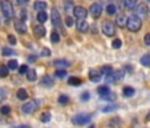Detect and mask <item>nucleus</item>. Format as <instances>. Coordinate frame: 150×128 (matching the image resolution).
Segmentation results:
<instances>
[{
  "instance_id": "1",
  "label": "nucleus",
  "mask_w": 150,
  "mask_h": 128,
  "mask_svg": "<svg viewBox=\"0 0 150 128\" xmlns=\"http://www.w3.org/2000/svg\"><path fill=\"white\" fill-rule=\"evenodd\" d=\"M141 26H142V21H141V19H139L138 16L133 15V16L127 17L126 27L129 28V31H132V32H137V31H139Z\"/></svg>"
},
{
  "instance_id": "2",
  "label": "nucleus",
  "mask_w": 150,
  "mask_h": 128,
  "mask_svg": "<svg viewBox=\"0 0 150 128\" xmlns=\"http://www.w3.org/2000/svg\"><path fill=\"white\" fill-rule=\"evenodd\" d=\"M1 11H3V15L6 16V19H11L13 16V6L9 0H3L1 1Z\"/></svg>"
},
{
  "instance_id": "3",
  "label": "nucleus",
  "mask_w": 150,
  "mask_h": 128,
  "mask_svg": "<svg viewBox=\"0 0 150 128\" xmlns=\"http://www.w3.org/2000/svg\"><path fill=\"white\" fill-rule=\"evenodd\" d=\"M91 117H92V115H89V114H77L76 116H73L72 123L76 125H84L91 120Z\"/></svg>"
},
{
  "instance_id": "4",
  "label": "nucleus",
  "mask_w": 150,
  "mask_h": 128,
  "mask_svg": "<svg viewBox=\"0 0 150 128\" xmlns=\"http://www.w3.org/2000/svg\"><path fill=\"white\" fill-rule=\"evenodd\" d=\"M101 28H102V32H104L106 36H113V35L116 34V27H114V24L112 23V21H109V20H105L104 23H102Z\"/></svg>"
},
{
  "instance_id": "5",
  "label": "nucleus",
  "mask_w": 150,
  "mask_h": 128,
  "mask_svg": "<svg viewBox=\"0 0 150 128\" xmlns=\"http://www.w3.org/2000/svg\"><path fill=\"white\" fill-rule=\"evenodd\" d=\"M37 105H39V102H36V100H31V102H27L25 104H23L21 111H23L24 114H33V112L37 109Z\"/></svg>"
},
{
  "instance_id": "6",
  "label": "nucleus",
  "mask_w": 150,
  "mask_h": 128,
  "mask_svg": "<svg viewBox=\"0 0 150 128\" xmlns=\"http://www.w3.org/2000/svg\"><path fill=\"white\" fill-rule=\"evenodd\" d=\"M89 14L92 15V17L93 19H98L100 16H101L102 14V4L101 3H93L91 6V8H89Z\"/></svg>"
},
{
  "instance_id": "7",
  "label": "nucleus",
  "mask_w": 150,
  "mask_h": 128,
  "mask_svg": "<svg viewBox=\"0 0 150 128\" xmlns=\"http://www.w3.org/2000/svg\"><path fill=\"white\" fill-rule=\"evenodd\" d=\"M51 19H52V23H53V26L56 27V28H61V27H62L61 16H60L59 11H57L56 8L52 9V12H51Z\"/></svg>"
},
{
  "instance_id": "8",
  "label": "nucleus",
  "mask_w": 150,
  "mask_h": 128,
  "mask_svg": "<svg viewBox=\"0 0 150 128\" xmlns=\"http://www.w3.org/2000/svg\"><path fill=\"white\" fill-rule=\"evenodd\" d=\"M73 14H74V16L77 17V19H85L86 17V15H88V11L84 8V7H73Z\"/></svg>"
},
{
  "instance_id": "9",
  "label": "nucleus",
  "mask_w": 150,
  "mask_h": 128,
  "mask_svg": "<svg viewBox=\"0 0 150 128\" xmlns=\"http://www.w3.org/2000/svg\"><path fill=\"white\" fill-rule=\"evenodd\" d=\"M89 79L92 80L93 83H98L100 80L102 79V74H101V71L100 69H91L89 71Z\"/></svg>"
},
{
  "instance_id": "10",
  "label": "nucleus",
  "mask_w": 150,
  "mask_h": 128,
  "mask_svg": "<svg viewBox=\"0 0 150 128\" xmlns=\"http://www.w3.org/2000/svg\"><path fill=\"white\" fill-rule=\"evenodd\" d=\"M76 28L79 29L80 32H86L89 28V24L85 19H79V21L76 23Z\"/></svg>"
},
{
  "instance_id": "11",
  "label": "nucleus",
  "mask_w": 150,
  "mask_h": 128,
  "mask_svg": "<svg viewBox=\"0 0 150 128\" xmlns=\"http://www.w3.org/2000/svg\"><path fill=\"white\" fill-rule=\"evenodd\" d=\"M147 14V7L145 6L144 3L138 4V6L136 7V16H145V15Z\"/></svg>"
},
{
  "instance_id": "12",
  "label": "nucleus",
  "mask_w": 150,
  "mask_h": 128,
  "mask_svg": "<svg viewBox=\"0 0 150 128\" xmlns=\"http://www.w3.org/2000/svg\"><path fill=\"white\" fill-rule=\"evenodd\" d=\"M15 29H16L17 32H20V34H25L27 26L24 24V21H21V20H16V21H15Z\"/></svg>"
},
{
  "instance_id": "13",
  "label": "nucleus",
  "mask_w": 150,
  "mask_h": 128,
  "mask_svg": "<svg viewBox=\"0 0 150 128\" xmlns=\"http://www.w3.org/2000/svg\"><path fill=\"white\" fill-rule=\"evenodd\" d=\"M33 34L37 37H42L45 36V27L44 26H35L33 27Z\"/></svg>"
},
{
  "instance_id": "14",
  "label": "nucleus",
  "mask_w": 150,
  "mask_h": 128,
  "mask_svg": "<svg viewBox=\"0 0 150 128\" xmlns=\"http://www.w3.org/2000/svg\"><path fill=\"white\" fill-rule=\"evenodd\" d=\"M33 8L36 9V11H39V12L45 11V8H47V3H45V1H41V0H39V1H35Z\"/></svg>"
},
{
  "instance_id": "15",
  "label": "nucleus",
  "mask_w": 150,
  "mask_h": 128,
  "mask_svg": "<svg viewBox=\"0 0 150 128\" xmlns=\"http://www.w3.org/2000/svg\"><path fill=\"white\" fill-rule=\"evenodd\" d=\"M16 96H17V99L19 100H27L28 99V92H27V89L20 88V89H17Z\"/></svg>"
},
{
  "instance_id": "16",
  "label": "nucleus",
  "mask_w": 150,
  "mask_h": 128,
  "mask_svg": "<svg viewBox=\"0 0 150 128\" xmlns=\"http://www.w3.org/2000/svg\"><path fill=\"white\" fill-rule=\"evenodd\" d=\"M81 79L80 77H76V76H71L68 79V84L69 85H73V87H79V85H81Z\"/></svg>"
},
{
  "instance_id": "17",
  "label": "nucleus",
  "mask_w": 150,
  "mask_h": 128,
  "mask_svg": "<svg viewBox=\"0 0 150 128\" xmlns=\"http://www.w3.org/2000/svg\"><path fill=\"white\" fill-rule=\"evenodd\" d=\"M122 94H124L125 97H132L136 94V89H134L133 87H125V88L122 89Z\"/></svg>"
},
{
  "instance_id": "18",
  "label": "nucleus",
  "mask_w": 150,
  "mask_h": 128,
  "mask_svg": "<svg viewBox=\"0 0 150 128\" xmlns=\"http://www.w3.org/2000/svg\"><path fill=\"white\" fill-rule=\"evenodd\" d=\"M41 85H44V87H52L53 85V79L51 76H42Z\"/></svg>"
},
{
  "instance_id": "19",
  "label": "nucleus",
  "mask_w": 150,
  "mask_h": 128,
  "mask_svg": "<svg viewBox=\"0 0 150 128\" xmlns=\"http://www.w3.org/2000/svg\"><path fill=\"white\" fill-rule=\"evenodd\" d=\"M27 80L28 82H35V80L37 79V74L35 69H28V72H27Z\"/></svg>"
},
{
  "instance_id": "20",
  "label": "nucleus",
  "mask_w": 150,
  "mask_h": 128,
  "mask_svg": "<svg viewBox=\"0 0 150 128\" xmlns=\"http://www.w3.org/2000/svg\"><path fill=\"white\" fill-rule=\"evenodd\" d=\"M117 26L118 27H126V21H127V17L125 16V15H120L118 17H117Z\"/></svg>"
},
{
  "instance_id": "21",
  "label": "nucleus",
  "mask_w": 150,
  "mask_h": 128,
  "mask_svg": "<svg viewBox=\"0 0 150 128\" xmlns=\"http://www.w3.org/2000/svg\"><path fill=\"white\" fill-rule=\"evenodd\" d=\"M141 64L144 67L150 68V54H146V55H144V56L141 57Z\"/></svg>"
},
{
  "instance_id": "22",
  "label": "nucleus",
  "mask_w": 150,
  "mask_h": 128,
  "mask_svg": "<svg viewBox=\"0 0 150 128\" xmlns=\"http://www.w3.org/2000/svg\"><path fill=\"white\" fill-rule=\"evenodd\" d=\"M53 64L56 67H62V68H65V67L69 66V61H67V60H64V59H57L53 61Z\"/></svg>"
},
{
  "instance_id": "23",
  "label": "nucleus",
  "mask_w": 150,
  "mask_h": 128,
  "mask_svg": "<svg viewBox=\"0 0 150 128\" xmlns=\"http://www.w3.org/2000/svg\"><path fill=\"white\" fill-rule=\"evenodd\" d=\"M47 19H48V15H47L45 11H41V12H39V14H37V20H39V23H41V24L45 23Z\"/></svg>"
},
{
  "instance_id": "24",
  "label": "nucleus",
  "mask_w": 150,
  "mask_h": 128,
  "mask_svg": "<svg viewBox=\"0 0 150 128\" xmlns=\"http://www.w3.org/2000/svg\"><path fill=\"white\" fill-rule=\"evenodd\" d=\"M7 68L9 69V71H15V69L19 68V63H17V60H9L8 61V66H7Z\"/></svg>"
},
{
  "instance_id": "25",
  "label": "nucleus",
  "mask_w": 150,
  "mask_h": 128,
  "mask_svg": "<svg viewBox=\"0 0 150 128\" xmlns=\"http://www.w3.org/2000/svg\"><path fill=\"white\" fill-rule=\"evenodd\" d=\"M97 92H98L101 96H104V95L109 94V87H108V85H101V87H98V88H97Z\"/></svg>"
},
{
  "instance_id": "26",
  "label": "nucleus",
  "mask_w": 150,
  "mask_h": 128,
  "mask_svg": "<svg viewBox=\"0 0 150 128\" xmlns=\"http://www.w3.org/2000/svg\"><path fill=\"white\" fill-rule=\"evenodd\" d=\"M9 69L7 68V66H0V77H7L8 76Z\"/></svg>"
},
{
  "instance_id": "27",
  "label": "nucleus",
  "mask_w": 150,
  "mask_h": 128,
  "mask_svg": "<svg viewBox=\"0 0 150 128\" xmlns=\"http://www.w3.org/2000/svg\"><path fill=\"white\" fill-rule=\"evenodd\" d=\"M124 3H125V7L129 9H133L136 7V0H124Z\"/></svg>"
},
{
  "instance_id": "28",
  "label": "nucleus",
  "mask_w": 150,
  "mask_h": 128,
  "mask_svg": "<svg viewBox=\"0 0 150 128\" xmlns=\"http://www.w3.org/2000/svg\"><path fill=\"white\" fill-rule=\"evenodd\" d=\"M73 1L72 0H65L64 1V8H65V11H72L73 9Z\"/></svg>"
},
{
  "instance_id": "29",
  "label": "nucleus",
  "mask_w": 150,
  "mask_h": 128,
  "mask_svg": "<svg viewBox=\"0 0 150 128\" xmlns=\"http://www.w3.org/2000/svg\"><path fill=\"white\" fill-rule=\"evenodd\" d=\"M117 11V7L114 6V4H108V7H106V12H108V15H114Z\"/></svg>"
},
{
  "instance_id": "30",
  "label": "nucleus",
  "mask_w": 150,
  "mask_h": 128,
  "mask_svg": "<svg viewBox=\"0 0 150 128\" xmlns=\"http://www.w3.org/2000/svg\"><path fill=\"white\" fill-rule=\"evenodd\" d=\"M51 116H52L51 112H44V114L41 115V119H40V120H41L42 123H48L49 120H51Z\"/></svg>"
},
{
  "instance_id": "31",
  "label": "nucleus",
  "mask_w": 150,
  "mask_h": 128,
  "mask_svg": "<svg viewBox=\"0 0 150 128\" xmlns=\"http://www.w3.org/2000/svg\"><path fill=\"white\" fill-rule=\"evenodd\" d=\"M54 76L59 77V79H62V77L67 76V71L65 69H57V71L54 72Z\"/></svg>"
},
{
  "instance_id": "32",
  "label": "nucleus",
  "mask_w": 150,
  "mask_h": 128,
  "mask_svg": "<svg viewBox=\"0 0 150 128\" xmlns=\"http://www.w3.org/2000/svg\"><path fill=\"white\" fill-rule=\"evenodd\" d=\"M51 40H52V43H59L60 41V36H59V32H56V31H53L52 32V35H51Z\"/></svg>"
},
{
  "instance_id": "33",
  "label": "nucleus",
  "mask_w": 150,
  "mask_h": 128,
  "mask_svg": "<svg viewBox=\"0 0 150 128\" xmlns=\"http://www.w3.org/2000/svg\"><path fill=\"white\" fill-rule=\"evenodd\" d=\"M121 46H122V41H121L120 39H114V40H113V43H112V47H113L114 49L121 48Z\"/></svg>"
},
{
  "instance_id": "34",
  "label": "nucleus",
  "mask_w": 150,
  "mask_h": 128,
  "mask_svg": "<svg viewBox=\"0 0 150 128\" xmlns=\"http://www.w3.org/2000/svg\"><path fill=\"white\" fill-rule=\"evenodd\" d=\"M117 109V105H106V107H104L102 108V112H113V111H116Z\"/></svg>"
},
{
  "instance_id": "35",
  "label": "nucleus",
  "mask_w": 150,
  "mask_h": 128,
  "mask_svg": "<svg viewBox=\"0 0 150 128\" xmlns=\"http://www.w3.org/2000/svg\"><path fill=\"white\" fill-rule=\"evenodd\" d=\"M1 54H3L4 56H11V55H13L15 52L12 51L11 48H7V47H4V48H1Z\"/></svg>"
},
{
  "instance_id": "36",
  "label": "nucleus",
  "mask_w": 150,
  "mask_h": 128,
  "mask_svg": "<svg viewBox=\"0 0 150 128\" xmlns=\"http://www.w3.org/2000/svg\"><path fill=\"white\" fill-rule=\"evenodd\" d=\"M100 71H101V74H102V75H109L110 72H113V71H112V67H110V66H105V67H102V68L100 69Z\"/></svg>"
},
{
  "instance_id": "37",
  "label": "nucleus",
  "mask_w": 150,
  "mask_h": 128,
  "mask_svg": "<svg viewBox=\"0 0 150 128\" xmlns=\"http://www.w3.org/2000/svg\"><path fill=\"white\" fill-rule=\"evenodd\" d=\"M113 74V76H114V80H121L122 77H124V72L122 71H116V72H112Z\"/></svg>"
},
{
  "instance_id": "38",
  "label": "nucleus",
  "mask_w": 150,
  "mask_h": 128,
  "mask_svg": "<svg viewBox=\"0 0 150 128\" xmlns=\"http://www.w3.org/2000/svg\"><path fill=\"white\" fill-rule=\"evenodd\" d=\"M69 97L67 96V95H60L59 96V103L60 104H65V103H68Z\"/></svg>"
},
{
  "instance_id": "39",
  "label": "nucleus",
  "mask_w": 150,
  "mask_h": 128,
  "mask_svg": "<svg viewBox=\"0 0 150 128\" xmlns=\"http://www.w3.org/2000/svg\"><path fill=\"white\" fill-rule=\"evenodd\" d=\"M19 72L21 75H25L27 72H28V66H27V64H23V66H20L19 67Z\"/></svg>"
},
{
  "instance_id": "40",
  "label": "nucleus",
  "mask_w": 150,
  "mask_h": 128,
  "mask_svg": "<svg viewBox=\"0 0 150 128\" xmlns=\"http://www.w3.org/2000/svg\"><path fill=\"white\" fill-rule=\"evenodd\" d=\"M9 111H11V108H9L8 105H3L1 108H0V112L3 115H7V114H9Z\"/></svg>"
},
{
  "instance_id": "41",
  "label": "nucleus",
  "mask_w": 150,
  "mask_h": 128,
  "mask_svg": "<svg viewBox=\"0 0 150 128\" xmlns=\"http://www.w3.org/2000/svg\"><path fill=\"white\" fill-rule=\"evenodd\" d=\"M7 39H8V41L11 43L12 46H15V44H16V41H17V40H16V37H15L13 35H8V36H7Z\"/></svg>"
},
{
  "instance_id": "42",
  "label": "nucleus",
  "mask_w": 150,
  "mask_h": 128,
  "mask_svg": "<svg viewBox=\"0 0 150 128\" xmlns=\"http://www.w3.org/2000/svg\"><path fill=\"white\" fill-rule=\"evenodd\" d=\"M41 56H51V49L49 48H42L41 49Z\"/></svg>"
},
{
  "instance_id": "43",
  "label": "nucleus",
  "mask_w": 150,
  "mask_h": 128,
  "mask_svg": "<svg viewBox=\"0 0 150 128\" xmlns=\"http://www.w3.org/2000/svg\"><path fill=\"white\" fill-rule=\"evenodd\" d=\"M101 99H104V100H114L116 97H114V95H112V94H106V95H104V96H101Z\"/></svg>"
},
{
  "instance_id": "44",
  "label": "nucleus",
  "mask_w": 150,
  "mask_h": 128,
  "mask_svg": "<svg viewBox=\"0 0 150 128\" xmlns=\"http://www.w3.org/2000/svg\"><path fill=\"white\" fill-rule=\"evenodd\" d=\"M6 99V89L3 88H0V103L3 102V100Z\"/></svg>"
},
{
  "instance_id": "45",
  "label": "nucleus",
  "mask_w": 150,
  "mask_h": 128,
  "mask_svg": "<svg viewBox=\"0 0 150 128\" xmlns=\"http://www.w3.org/2000/svg\"><path fill=\"white\" fill-rule=\"evenodd\" d=\"M144 43L146 46H150V34H146L144 37Z\"/></svg>"
},
{
  "instance_id": "46",
  "label": "nucleus",
  "mask_w": 150,
  "mask_h": 128,
  "mask_svg": "<svg viewBox=\"0 0 150 128\" xmlns=\"http://www.w3.org/2000/svg\"><path fill=\"white\" fill-rule=\"evenodd\" d=\"M65 24H67V26H68V27H72V26H73V19H72V17H67V19H65Z\"/></svg>"
},
{
  "instance_id": "47",
  "label": "nucleus",
  "mask_w": 150,
  "mask_h": 128,
  "mask_svg": "<svg viewBox=\"0 0 150 128\" xmlns=\"http://www.w3.org/2000/svg\"><path fill=\"white\" fill-rule=\"evenodd\" d=\"M81 100H82V102H85V100H89V94H88V92H84V94L81 95Z\"/></svg>"
},
{
  "instance_id": "48",
  "label": "nucleus",
  "mask_w": 150,
  "mask_h": 128,
  "mask_svg": "<svg viewBox=\"0 0 150 128\" xmlns=\"http://www.w3.org/2000/svg\"><path fill=\"white\" fill-rule=\"evenodd\" d=\"M15 128H31L28 124H21V125H17V127H15Z\"/></svg>"
},
{
  "instance_id": "49",
  "label": "nucleus",
  "mask_w": 150,
  "mask_h": 128,
  "mask_svg": "<svg viewBox=\"0 0 150 128\" xmlns=\"http://www.w3.org/2000/svg\"><path fill=\"white\" fill-rule=\"evenodd\" d=\"M17 3L21 4V3H25V1H24V0H17Z\"/></svg>"
},
{
  "instance_id": "50",
  "label": "nucleus",
  "mask_w": 150,
  "mask_h": 128,
  "mask_svg": "<svg viewBox=\"0 0 150 128\" xmlns=\"http://www.w3.org/2000/svg\"><path fill=\"white\" fill-rule=\"evenodd\" d=\"M24 1H25V3H27V1H29V0H24Z\"/></svg>"
},
{
  "instance_id": "51",
  "label": "nucleus",
  "mask_w": 150,
  "mask_h": 128,
  "mask_svg": "<svg viewBox=\"0 0 150 128\" xmlns=\"http://www.w3.org/2000/svg\"><path fill=\"white\" fill-rule=\"evenodd\" d=\"M0 6H1V0H0Z\"/></svg>"
}]
</instances>
